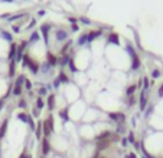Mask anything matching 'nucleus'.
<instances>
[{"mask_svg": "<svg viewBox=\"0 0 163 158\" xmlns=\"http://www.w3.org/2000/svg\"><path fill=\"white\" fill-rule=\"evenodd\" d=\"M23 60H25V62H23V65L29 66V68L32 69L33 73L36 75V73L39 72V65H38V63H36V62H33V60H30L29 58H27V56H25V58H23Z\"/></svg>", "mask_w": 163, "mask_h": 158, "instance_id": "1", "label": "nucleus"}, {"mask_svg": "<svg viewBox=\"0 0 163 158\" xmlns=\"http://www.w3.org/2000/svg\"><path fill=\"white\" fill-rule=\"evenodd\" d=\"M108 116L113 121H115L117 124H123V122L126 121L124 114H121V112H111V114H108Z\"/></svg>", "mask_w": 163, "mask_h": 158, "instance_id": "2", "label": "nucleus"}, {"mask_svg": "<svg viewBox=\"0 0 163 158\" xmlns=\"http://www.w3.org/2000/svg\"><path fill=\"white\" fill-rule=\"evenodd\" d=\"M110 144H111V141H110V140H101V141H97V142H95V145H97V151L100 153V151L107 150V148L110 147Z\"/></svg>", "mask_w": 163, "mask_h": 158, "instance_id": "3", "label": "nucleus"}, {"mask_svg": "<svg viewBox=\"0 0 163 158\" xmlns=\"http://www.w3.org/2000/svg\"><path fill=\"white\" fill-rule=\"evenodd\" d=\"M42 153H44V155H48L51 153V144H49V140L46 136L42 140Z\"/></svg>", "mask_w": 163, "mask_h": 158, "instance_id": "4", "label": "nucleus"}, {"mask_svg": "<svg viewBox=\"0 0 163 158\" xmlns=\"http://www.w3.org/2000/svg\"><path fill=\"white\" fill-rule=\"evenodd\" d=\"M7 124H9V119H5L3 121V124L0 126V140L6 135V131H7Z\"/></svg>", "mask_w": 163, "mask_h": 158, "instance_id": "5", "label": "nucleus"}, {"mask_svg": "<svg viewBox=\"0 0 163 158\" xmlns=\"http://www.w3.org/2000/svg\"><path fill=\"white\" fill-rule=\"evenodd\" d=\"M55 108V95H49L48 98V109L49 111H52Z\"/></svg>", "mask_w": 163, "mask_h": 158, "instance_id": "6", "label": "nucleus"}, {"mask_svg": "<svg viewBox=\"0 0 163 158\" xmlns=\"http://www.w3.org/2000/svg\"><path fill=\"white\" fill-rule=\"evenodd\" d=\"M49 29H51V26L49 25H44V26L41 27V30H42V33H44V38H45V42L48 43V32Z\"/></svg>", "mask_w": 163, "mask_h": 158, "instance_id": "7", "label": "nucleus"}, {"mask_svg": "<svg viewBox=\"0 0 163 158\" xmlns=\"http://www.w3.org/2000/svg\"><path fill=\"white\" fill-rule=\"evenodd\" d=\"M56 38H58V40H64V39L68 38V33L65 30H59V32L56 33Z\"/></svg>", "mask_w": 163, "mask_h": 158, "instance_id": "8", "label": "nucleus"}, {"mask_svg": "<svg viewBox=\"0 0 163 158\" xmlns=\"http://www.w3.org/2000/svg\"><path fill=\"white\" fill-rule=\"evenodd\" d=\"M35 134H36V140H41V136H42V122H39L38 128L35 129Z\"/></svg>", "mask_w": 163, "mask_h": 158, "instance_id": "9", "label": "nucleus"}, {"mask_svg": "<svg viewBox=\"0 0 163 158\" xmlns=\"http://www.w3.org/2000/svg\"><path fill=\"white\" fill-rule=\"evenodd\" d=\"M27 116H29V115L25 114V112H20V114L17 115V118L22 121V122H26V124H27Z\"/></svg>", "mask_w": 163, "mask_h": 158, "instance_id": "10", "label": "nucleus"}, {"mask_svg": "<svg viewBox=\"0 0 163 158\" xmlns=\"http://www.w3.org/2000/svg\"><path fill=\"white\" fill-rule=\"evenodd\" d=\"M15 56H16V46L13 45V46H12V49H10V55H9V58H10V60H12V59L15 60Z\"/></svg>", "mask_w": 163, "mask_h": 158, "instance_id": "11", "label": "nucleus"}, {"mask_svg": "<svg viewBox=\"0 0 163 158\" xmlns=\"http://www.w3.org/2000/svg\"><path fill=\"white\" fill-rule=\"evenodd\" d=\"M27 124H29V126H30V129L35 131V122H33V119H32V115L27 116Z\"/></svg>", "mask_w": 163, "mask_h": 158, "instance_id": "12", "label": "nucleus"}, {"mask_svg": "<svg viewBox=\"0 0 163 158\" xmlns=\"http://www.w3.org/2000/svg\"><path fill=\"white\" fill-rule=\"evenodd\" d=\"M146 96H144V95H143V96H141V99H140V109L141 111H143V109L146 108Z\"/></svg>", "mask_w": 163, "mask_h": 158, "instance_id": "13", "label": "nucleus"}, {"mask_svg": "<svg viewBox=\"0 0 163 158\" xmlns=\"http://www.w3.org/2000/svg\"><path fill=\"white\" fill-rule=\"evenodd\" d=\"M36 108H38L39 111L44 108V101H42V98H38V99H36Z\"/></svg>", "mask_w": 163, "mask_h": 158, "instance_id": "14", "label": "nucleus"}, {"mask_svg": "<svg viewBox=\"0 0 163 158\" xmlns=\"http://www.w3.org/2000/svg\"><path fill=\"white\" fill-rule=\"evenodd\" d=\"M59 115L64 118L65 121H68V109H64V111H61L59 112Z\"/></svg>", "mask_w": 163, "mask_h": 158, "instance_id": "15", "label": "nucleus"}, {"mask_svg": "<svg viewBox=\"0 0 163 158\" xmlns=\"http://www.w3.org/2000/svg\"><path fill=\"white\" fill-rule=\"evenodd\" d=\"M139 66H140V63H139V59H137V56H136V58L133 59V66H131V68H133V69H139Z\"/></svg>", "mask_w": 163, "mask_h": 158, "instance_id": "16", "label": "nucleus"}, {"mask_svg": "<svg viewBox=\"0 0 163 158\" xmlns=\"http://www.w3.org/2000/svg\"><path fill=\"white\" fill-rule=\"evenodd\" d=\"M78 42H80V45H84V43H87V42H88V36H87V35H84V36H81V38H80V40H78Z\"/></svg>", "mask_w": 163, "mask_h": 158, "instance_id": "17", "label": "nucleus"}, {"mask_svg": "<svg viewBox=\"0 0 163 158\" xmlns=\"http://www.w3.org/2000/svg\"><path fill=\"white\" fill-rule=\"evenodd\" d=\"M110 42H111V43H117V45H119V38H117L115 35H111V36H110Z\"/></svg>", "mask_w": 163, "mask_h": 158, "instance_id": "18", "label": "nucleus"}, {"mask_svg": "<svg viewBox=\"0 0 163 158\" xmlns=\"http://www.w3.org/2000/svg\"><path fill=\"white\" fill-rule=\"evenodd\" d=\"M35 40H39V33L38 32L32 33V36H30V42H35Z\"/></svg>", "mask_w": 163, "mask_h": 158, "instance_id": "19", "label": "nucleus"}, {"mask_svg": "<svg viewBox=\"0 0 163 158\" xmlns=\"http://www.w3.org/2000/svg\"><path fill=\"white\" fill-rule=\"evenodd\" d=\"M115 132H117V134H123V132H124V126H123V124H119V126H117Z\"/></svg>", "mask_w": 163, "mask_h": 158, "instance_id": "20", "label": "nucleus"}, {"mask_svg": "<svg viewBox=\"0 0 163 158\" xmlns=\"http://www.w3.org/2000/svg\"><path fill=\"white\" fill-rule=\"evenodd\" d=\"M127 140H129V142H131V144H134V134L133 132H129V136H127Z\"/></svg>", "mask_w": 163, "mask_h": 158, "instance_id": "21", "label": "nucleus"}, {"mask_svg": "<svg viewBox=\"0 0 163 158\" xmlns=\"http://www.w3.org/2000/svg\"><path fill=\"white\" fill-rule=\"evenodd\" d=\"M136 85H133V86H130V88H129V89H127V95H130V96H131V95H133V92H134V91H136Z\"/></svg>", "mask_w": 163, "mask_h": 158, "instance_id": "22", "label": "nucleus"}, {"mask_svg": "<svg viewBox=\"0 0 163 158\" xmlns=\"http://www.w3.org/2000/svg\"><path fill=\"white\" fill-rule=\"evenodd\" d=\"M20 92H22L20 86H16L15 89H13V95H20Z\"/></svg>", "mask_w": 163, "mask_h": 158, "instance_id": "23", "label": "nucleus"}, {"mask_svg": "<svg viewBox=\"0 0 163 158\" xmlns=\"http://www.w3.org/2000/svg\"><path fill=\"white\" fill-rule=\"evenodd\" d=\"M80 20H81L82 23H85V25H91V20H90V19H87V17H81Z\"/></svg>", "mask_w": 163, "mask_h": 158, "instance_id": "24", "label": "nucleus"}, {"mask_svg": "<svg viewBox=\"0 0 163 158\" xmlns=\"http://www.w3.org/2000/svg\"><path fill=\"white\" fill-rule=\"evenodd\" d=\"M2 35H3V36H5V38L7 39V40H12V36H10V35H9L7 32H5V30H2Z\"/></svg>", "mask_w": 163, "mask_h": 158, "instance_id": "25", "label": "nucleus"}, {"mask_svg": "<svg viewBox=\"0 0 163 158\" xmlns=\"http://www.w3.org/2000/svg\"><path fill=\"white\" fill-rule=\"evenodd\" d=\"M152 76L153 78H159V76H160V72H159L158 69H154V71L152 72Z\"/></svg>", "mask_w": 163, "mask_h": 158, "instance_id": "26", "label": "nucleus"}, {"mask_svg": "<svg viewBox=\"0 0 163 158\" xmlns=\"http://www.w3.org/2000/svg\"><path fill=\"white\" fill-rule=\"evenodd\" d=\"M121 145H123V147H127V145H129V140H127V138H121Z\"/></svg>", "mask_w": 163, "mask_h": 158, "instance_id": "27", "label": "nucleus"}, {"mask_svg": "<svg viewBox=\"0 0 163 158\" xmlns=\"http://www.w3.org/2000/svg\"><path fill=\"white\" fill-rule=\"evenodd\" d=\"M59 85H61V79H59V78H56V79H55V82H54V86L58 88Z\"/></svg>", "mask_w": 163, "mask_h": 158, "instance_id": "28", "label": "nucleus"}, {"mask_svg": "<svg viewBox=\"0 0 163 158\" xmlns=\"http://www.w3.org/2000/svg\"><path fill=\"white\" fill-rule=\"evenodd\" d=\"M68 62H69V58H68V56H65V58L62 59V62H61V65H66Z\"/></svg>", "mask_w": 163, "mask_h": 158, "instance_id": "29", "label": "nucleus"}, {"mask_svg": "<svg viewBox=\"0 0 163 158\" xmlns=\"http://www.w3.org/2000/svg\"><path fill=\"white\" fill-rule=\"evenodd\" d=\"M126 158H137V155L134 153H129L127 155H126Z\"/></svg>", "mask_w": 163, "mask_h": 158, "instance_id": "30", "label": "nucleus"}, {"mask_svg": "<svg viewBox=\"0 0 163 158\" xmlns=\"http://www.w3.org/2000/svg\"><path fill=\"white\" fill-rule=\"evenodd\" d=\"M143 82H144V89H147V88H149V79H147V78H143Z\"/></svg>", "mask_w": 163, "mask_h": 158, "instance_id": "31", "label": "nucleus"}, {"mask_svg": "<svg viewBox=\"0 0 163 158\" xmlns=\"http://www.w3.org/2000/svg\"><path fill=\"white\" fill-rule=\"evenodd\" d=\"M69 68H71V69H72L74 72L76 71V68H75V65H74V62H72V60H69Z\"/></svg>", "mask_w": 163, "mask_h": 158, "instance_id": "32", "label": "nucleus"}, {"mask_svg": "<svg viewBox=\"0 0 163 158\" xmlns=\"http://www.w3.org/2000/svg\"><path fill=\"white\" fill-rule=\"evenodd\" d=\"M25 83H26V89H30V88H32V83L27 81V79H25Z\"/></svg>", "mask_w": 163, "mask_h": 158, "instance_id": "33", "label": "nucleus"}, {"mask_svg": "<svg viewBox=\"0 0 163 158\" xmlns=\"http://www.w3.org/2000/svg\"><path fill=\"white\" fill-rule=\"evenodd\" d=\"M19 106H20V108H26V102H25V101H20V102H19Z\"/></svg>", "mask_w": 163, "mask_h": 158, "instance_id": "34", "label": "nucleus"}, {"mask_svg": "<svg viewBox=\"0 0 163 158\" xmlns=\"http://www.w3.org/2000/svg\"><path fill=\"white\" fill-rule=\"evenodd\" d=\"M59 79H61V81H64V82H68V78H66L64 73H61V78H59Z\"/></svg>", "mask_w": 163, "mask_h": 158, "instance_id": "35", "label": "nucleus"}, {"mask_svg": "<svg viewBox=\"0 0 163 158\" xmlns=\"http://www.w3.org/2000/svg\"><path fill=\"white\" fill-rule=\"evenodd\" d=\"M159 96H163V85L159 88Z\"/></svg>", "mask_w": 163, "mask_h": 158, "instance_id": "36", "label": "nucleus"}, {"mask_svg": "<svg viewBox=\"0 0 163 158\" xmlns=\"http://www.w3.org/2000/svg\"><path fill=\"white\" fill-rule=\"evenodd\" d=\"M133 104H134V98H133V96H130V101H129V105H130V106H131V105H133Z\"/></svg>", "mask_w": 163, "mask_h": 158, "instance_id": "37", "label": "nucleus"}, {"mask_svg": "<svg viewBox=\"0 0 163 158\" xmlns=\"http://www.w3.org/2000/svg\"><path fill=\"white\" fill-rule=\"evenodd\" d=\"M78 29H80V27L76 26V25H72V30H74V32H78Z\"/></svg>", "mask_w": 163, "mask_h": 158, "instance_id": "38", "label": "nucleus"}, {"mask_svg": "<svg viewBox=\"0 0 163 158\" xmlns=\"http://www.w3.org/2000/svg\"><path fill=\"white\" fill-rule=\"evenodd\" d=\"M39 93H41V95H45V93H46V89H45V88H42V89L39 91Z\"/></svg>", "mask_w": 163, "mask_h": 158, "instance_id": "39", "label": "nucleus"}, {"mask_svg": "<svg viewBox=\"0 0 163 158\" xmlns=\"http://www.w3.org/2000/svg\"><path fill=\"white\" fill-rule=\"evenodd\" d=\"M68 20H69V22H72V23H75V22H76L75 17H68Z\"/></svg>", "mask_w": 163, "mask_h": 158, "instance_id": "40", "label": "nucleus"}, {"mask_svg": "<svg viewBox=\"0 0 163 158\" xmlns=\"http://www.w3.org/2000/svg\"><path fill=\"white\" fill-rule=\"evenodd\" d=\"M19 158H27V154H26V153H22V154H20V157H19Z\"/></svg>", "mask_w": 163, "mask_h": 158, "instance_id": "41", "label": "nucleus"}, {"mask_svg": "<svg viewBox=\"0 0 163 158\" xmlns=\"http://www.w3.org/2000/svg\"><path fill=\"white\" fill-rule=\"evenodd\" d=\"M3 104H5V99H0V109L3 108Z\"/></svg>", "mask_w": 163, "mask_h": 158, "instance_id": "42", "label": "nucleus"}, {"mask_svg": "<svg viewBox=\"0 0 163 158\" xmlns=\"http://www.w3.org/2000/svg\"><path fill=\"white\" fill-rule=\"evenodd\" d=\"M27 158H32V155H27Z\"/></svg>", "mask_w": 163, "mask_h": 158, "instance_id": "43", "label": "nucleus"}, {"mask_svg": "<svg viewBox=\"0 0 163 158\" xmlns=\"http://www.w3.org/2000/svg\"><path fill=\"white\" fill-rule=\"evenodd\" d=\"M100 158H105V157H100Z\"/></svg>", "mask_w": 163, "mask_h": 158, "instance_id": "44", "label": "nucleus"}, {"mask_svg": "<svg viewBox=\"0 0 163 158\" xmlns=\"http://www.w3.org/2000/svg\"><path fill=\"white\" fill-rule=\"evenodd\" d=\"M42 158H44V157H42Z\"/></svg>", "mask_w": 163, "mask_h": 158, "instance_id": "45", "label": "nucleus"}]
</instances>
